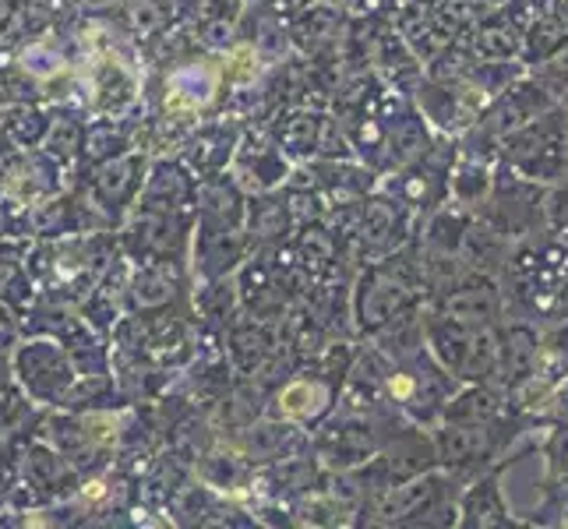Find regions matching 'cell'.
I'll return each instance as SVG.
<instances>
[{
	"instance_id": "obj_1",
	"label": "cell",
	"mask_w": 568,
	"mask_h": 529,
	"mask_svg": "<svg viewBox=\"0 0 568 529\" xmlns=\"http://www.w3.org/2000/svg\"><path fill=\"white\" fill-rule=\"evenodd\" d=\"M116 254H121L116 230H92L57 241H29L26 268L36 283V293L64 304H82Z\"/></svg>"
},
{
	"instance_id": "obj_2",
	"label": "cell",
	"mask_w": 568,
	"mask_h": 529,
	"mask_svg": "<svg viewBox=\"0 0 568 529\" xmlns=\"http://www.w3.org/2000/svg\"><path fill=\"white\" fill-rule=\"evenodd\" d=\"M463 474L445 466H430L417 477H406L361 512V526H396V529H445L459 519Z\"/></svg>"
},
{
	"instance_id": "obj_3",
	"label": "cell",
	"mask_w": 568,
	"mask_h": 529,
	"mask_svg": "<svg viewBox=\"0 0 568 529\" xmlns=\"http://www.w3.org/2000/svg\"><path fill=\"white\" fill-rule=\"evenodd\" d=\"M128 409V406H124ZM124 409H92V414H71V409H50L39 417L36 435L61 452L78 477H95L116 462L121 445Z\"/></svg>"
},
{
	"instance_id": "obj_4",
	"label": "cell",
	"mask_w": 568,
	"mask_h": 529,
	"mask_svg": "<svg viewBox=\"0 0 568 529\" xmlns=\"http://www.w3.org/2000/svg\"><path fill=\"white\" fill-rule=\"evenodd\" d=\"M463 382H456L448 370L430 357L427 346L403 353V357H388V370L382 378V399L396 409L409 424L435 427L442 420L445 403Z\"/></svg>"
},
{
	"instance_id": "obj_5",
	"label": "cell",
	"mask_w": 568,
	"mask_h": 529,
	"mask_svg": "<svg viewBox=\"0 0 568 529\" xmlns=\"http://www.w3.org/2000/svg\"><path fill=\"white\" fill-rule=\"evenodd\" d=\"M194 233V208L166 212L134 205L116 226V247L128 262H187Z\"/></svg>"
},
{
	"instance_id": "obj_6",
	"label": "cell",
	"mask_w": 568,
	"mask_h": 529,
	"mask_svg": "<svg viewBox=\"0 0 568 529\" xmlns=\"http://www.w3.org/2000/svg\"><path fill=\"white\" fill-rule=\"evenodd\" d=\"M149 160L142 149H131L124 155H113L106 163H95L89 170H78L68 176V184H74L78 191L85 194L92 202V208L103 215L110 223V230H116L128 212L139 202V191L145 184V173H149Z\"/></svg>"
},
{
	"instance_id": "obj_7",
	"label": "cell",
	"mask_w": 568,
	"mask_h": 529,
	"mask_svg": "<svg viewBox=\"0 0 568 529\" xmlns=\"http://www.w3.org/2000/svg\"><path fill=\"white\" fill-rule=\"evenodd\" d=\"M11 370L14 382L26 396L43 406V409H57L64 403L68 388L78 378V367L71 360V353L64 349V343H57L50 336H22L18 346L11 349Z\"/></svg>"
},
{
	"instance_id": "obj_8",
	"label": "cell",
	"mask_w": 568,
	"mask_h": 529,
	"mask_svg": "<svg viewBox=\"0 0 568 529\" xmlns=\"http://www.w3.org/2000/svg\"><path fill=\"white\" fill-rule=\"evenodd\" d=\"M191 265L187 262H131L128 315H160L191 307Z\"/></svg>"
},
{
	"instance_id": "obj_9",
	"label": "cell",
	"mask_w": 568,
	"mask_h": 529,
	"mask_svg": "<svg viewBox=\"0 0 568 529\" xmlns=\"http://www.w3.org/2000/svg\"><path fill=\"white\" fill-rule=\"evenodd\" d=\"M226 173L244 187V194H265L290 181L293 160L276 145L265 124H244Z\"/></svg>"
},
{
	"instance_id": "obj_10",
	"label": "cell",
	"mask_w": 568,
	"mask_h": 529,
	"mask_svg": "<svg viewBox=\"0 0 568 529\" xmlns=\"http://www.w3.org/2000/svg\"><path fill=\"white\" fill-rule=\"evenodd\" d=\"M68 187V170L43 149H8L0 155V194L36 205Z\"/></svg>"
},
{
	"instance_id": "obj_11",
	"label": "cell",
	"mask_w": 568,
	"mask_h": 529,
	"mask_svg": "<svg viewBox=\"0 0 568 529\" xmlns=\"http://www.w3.org/2000/svg\"><path fill=\"white\" fill-rule=\"evenodd\" d=\"M254 251L244 226H220V223H202L194 220L191 233V279L209 283V279H226L241 268V262Z\"/></svg>"
},
{
	"instance_id": "obj_12",
	"label": "cell",
	"mask_w": 568,
	"mask_h": 529,
	"mask_svg": "<svg viewBox=\"0 0 568 529\" xmlns=\"http://www.w3.org/2000/svg\"><path fill=\"white\" fill-rule=\"evenodd\" d=\"M424 307L438 311L445 318H456L463 325H501L505 322L501 283L495 276H477V272L438 293H430Z\"/></svg>"
},
{
	"instance_id": "obj_13",
	"label": "cell",
	"mask_w": 568,
	"mask_h": 529,
	"mask_svg": "<svg viewBox=\"0 0 568 529\" xmlns=\"http://www.w3.org/2000/svg\"><path fill=\"white\" fill-rule=\"evenodd\" d=\"M513 459H501L495 466L480 469L477 477H469L463 484V495H459V519L456 526L463 529H516V526H530L526 519H519L513 508H508L505 498V466Z\"/></svg>"
},
{
	"instance_id": "obj_14",
	"label": "cell",
	"mask_w": 568,
	"mask_h": 529,
	"mask_svg": "<svg viewBox=\"0 0 568 529\" xmlns=\"http://www.w3.org/2000/svg\"><path fill=\"white\" fill-rule=\"evenodd\" d=\"M237 452L251 462V466H272L280 459H290L297 452H307L311 448V430L280 420V417H254L251 424L237 427V430H226L223 435Z\"/></svg>"
},
{
	"instance_id": "obj_15",
	"label": "cell",
	"mask_w": 568,
	"mask_h": 529,
	"mask_svg": "<svg viewBox=\"0 0 568 529\" xmlns=\"http://www.w3.org/2000/svg\"><path fill=\"white\" fill-rule=\"evenodd\" d=\"M241 131H244V121H237V116L230 113H212L205 116V121L199 128H191L187 139L178 145V160L199 176H215L223 173L233 160V149H237L241 142Z\"/></svg>"
},
{
	"instance_id": "obj_16",
	"label": "cell",
	"mask_w": 568,
	"mask_h": 529,
	"mask_svg": "<svg viewBox=\"0 0 568 529\" xmlns=\"http://www.w3.org/2000/svg\"><path fill=\"white\" fill-rule=\"evenodd\" d=\"M29 223H32V241H57V237H74V233L110 230V223L92 208V202L74 184L50 194L43 202H36L29 208Z\"/></svg>"
},
{
	"instance_id": "obj_17",
	"label": "cell",
	"mask_w": 568,
	"mask_h": 529,
	"mask_svg": "<svg viewBox=\"0 0 568 529\" xmlns=\"http://www.w3.org/2000/svg\"><path fill=\"white\" fill-rule=\"evenodd\" d=\"M194 191H199V176H194L178 155H152L145 184L139 191L142 208H166V212H184L194 208Z\"/></svg>"
},
{
	"instance_id": "obj_18",
	"label": "cell",
	"mask_w": 568,
	"mask_h": 529,
	"mask_svg": "<svg viewBox=\"0 0 568 529\" xmlns=\"http://www.w3.org/2000/svg\"><path fill=\"white\" fill-rule=\"evenodd\" d=\"M128 276H131V262L124 254L103 268V276L95 279V286L85 293V301L78 304L82 318L100 332V336H113V328L128 318Z\"/></svg>"
},
{
	"instance_id": "obj_19",
	"label": "cell",
	"mask_w": 568,
	"mask_h": 529,
	"mask_svg": "<svg viewBox=\"0 0 568 529\" xmlns=\"http://www.w3.org/2000/svg\"><path fill=\"white\" fill-rule=\"evenodd\" d=\"M139 124H142V113H131V116H89L85 124V139H82V155H78V170H89L95 163H106L113 155H124L134 149L139 142Z\"/></svg>"
},
{
	"instance_id": "obj_20",
	"label": "cell",
	"mask_w": 568,
	"mask_h": 529,
	"mask_svg": "<svg viewBox=\"0 0 568 529\" xmlns=\"http://www.w3.org/2000/svg\"><path fill=\"white\" fill-rule=\"evenodd\" d=\"M247 215V194L223 170L215 176H202L199 191H194V220L220 223V226H244Z\"/></svg>"
},
{
	"instance_id": "obj_21",
	"label": "cell",
	"mask_w": 568,
	"mask_h": 529,
	"mask_svg": "<svg viewBox=\"0 0 568 529\" xmlns=\"http://www.w3.org/2000/svg\"><path fill=\"white\" fill-rule=\"evenodd\" d=\"M244 230L254 247H276L286 244L293 233V215L286 205V191H265V194H247V215Z\"/></svg>"
},
{
	"instance_id": "obj_22",
	"label": "cell",
	"mask_w": 568,
	"mask_h": 529,
	"mask_svg": "<svg viewBox=\"0 0 568 529\" xmlns=\"http://www.w3.org/2000/svg\"><path fill=\"white\" fill-rule=\"evenodd\" d=\"M85 124H89V110L78 103H50V128L43 149L47 155H53L71 176V170L78 166V155H82V139H85Z\"/></svg>"
},
{
	"instance_id": "obj_23",
	"label": "cell",
	"mask_w": 568,
	"mask_h": 529,
	"mask_svg": "<svg viewBox=\"0 0 568 529\" xmlns=\"http://www.w3.org/2000/svg\"><path fill=\"white\" fill-rule=\"evenodd\" d=\"M178 22H181L178 0H124L121 29L128 32V39L139 50L145 43H152L155 35H163L166 29H173Z\"/></svg>"
},
{
	"instance_id": "obj_24",
	"label": "cell",
	"mask_w": 568,
	"mask_h": 529,
	"mask_svg": "<svg viewBox=\"0 0 568 529\" xmlns=\"http://www.w3.org/2000/svg\"><path fill=\"white\" fill-rule=\"evenodd\" d=\"M568 43V22L558 11H537L530 22L523 26V47H519V61L523 68H537L547 57H555Z\"/></svg>"
},
{
	"instance_id": "obj_25",
	"label": "cell",
	"mask_w": 568,
	"mask_h": 529,
	"mask_svg": "<svg viewBox=\"0 0 568 529\" xmlns=\"http://www.w3.org/2000/svg\"><path fill=\"white\" fill-rule=\"evenodd\" d=\"M50 128V103L0 106V139L11 149H39Z\"/></svg>"
},
{
	"instance_id": "obj_26",
	"label": "cell",
	"mask_w": 568,
	"mask_h": 529,
	"mask_svg": "<svg viewBox=\"0 0 568 529\" xmlns=\"http://www.w3.org/2000/svg\"><path fill=\"white\" fill-rule=\"evenodd\" d=\"M29 241H32L29 205L0 194V244H29Z\"/></svg>"
},
{
	"instance_id": "obj_27",
	"label": "cell",
	"mask_w": 568,
	"mask_h": 529,
	"mask_svg": "<svg viewBox=\"0 0 568 529\" xmlns=\"http://www.w3.org/2000/svg\"><path fill=\"white\" fill-rule=\"evenodd\" d=\"M534 78L561 103V95H568V43L555 57H547L544 64H537Z\"/></svg>"
},
{
	"instance_id": "obj_28",
	"label": "cell",
	"mask_w": 568,
	"mask_h": 529,
	"mask_svg": "<svg viewBox=\"0 0 568 529\" xmlns=\"http://www.w3.org/2000/svg\"><path fill=\"white\" fill-rule=\"evenodd\" d=\"M22 339V325H18V311H11L0 301V353H11Z\"/></svg>"
},
{
	"instance_id": "obj_29",
	"label": "cell",
	"mask_w": 568,
	"mask_h": 529,
	"mask_svg": "<svg viewBox=\"0 0 568 529\" xmlns=\"http://www.w3.org/2000/svg\"><path fill=\"white\" fill-rule=\"evenodd\" d=\"M32 0H0V43L11 35V29L22 22V14L29 11Z\"/></svg>"
},
{
	"instance_id": "obj_30",
	"label": "cell",
	"mask_w": 568,
	"mask_h": 529,
	"mask_svg": "<svg viewBox=\"0 0 568 529\" xmlns=\"http://www.w3.org/2000/svg\"><path fill=\"white\" fill-rule=\"evenodd\" d=\"M11 385H18L14 370H11V353H0V391L11 388Z\"/></svg>"
},
{
	"instance_id": "obj_31",
	"label": "cell",
	"mask_w": 568,
	"mask_h": 529,
	"mask_svg": "<svg viewBox=\"0 0 568 529\" xmlns=\"http://www.w3.org/2000/svg\"><path fill=\"white\" fill-rule=\"evenodd\" d=\"M414 4H438V0H414Z\"/></svg>"
}]
</instances>
